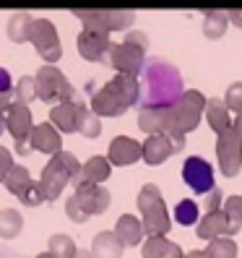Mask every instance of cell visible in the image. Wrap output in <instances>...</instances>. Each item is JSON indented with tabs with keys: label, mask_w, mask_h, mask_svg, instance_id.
Here are the masks:
<instances>
[{
	"label": "cell",
	"mask_w": 242,
	"mask_h": 258,
	"mask_svg": "<svg viewBox=\"0 0 242 258\" xmlns=\"http://www.w3.org/2000/svg\"><path fill=\"white\" fill-rule=\"evenodd\" d=\"M29 42L37 47V52L47 60V66H55L60 57H63V44H60V37H57V29L50 19H34V26H32V37Z\"/></svg>",
	"instance_id": "11"
},
{
	"label": "cell",
	"mask_w": 242,
	"mask_h": 258,
	"mask_svg": "<svg viewBox=\"0 0 242 258\" xmlns=\"http://www.w3.org/2000/svg\"><path fill=\"white\" fill-rule=\"evenodd\" d=\"M143 149V162L156 167V164H164L172 154H177L175 146H172V139L167 133H156V136H148V139L141 144Z\"/></svg>",
	"instance_id": "20"
},
{
	"label": "cell",
	"mask_w": 242,
	"mask_h": 258,
	"mask_svg": "<svg viewBox=\"0 0 242 258\" xmlns=\"http://www.w3.org/2000/svg\"><path fill=\"white\" fill-rule=\"evenodd\" d=\"M34 99H39V89H37V79L34 76H21L19 84L13 86V102L19 104H32Z\"/></svg>",
	"instance_id": "30"
},
{
	"label": "cell",
	"mask_w": 242,
	"mask_h": 258,
	"mask_svg": "<svg viewBox=\"0 0 242 258\" xmlns=\"http://www.w3.org/2000/svg\"><path fill=\"white\" fill-rule=\"evenodd\" d=\"M81 172V162L75 159L70 151H60V154H55L47 164H44L42 170V177L37 180L44 199L47 201H55L60 193H63V188L68 183H73L75 175Z\"/></svg>",
	"instance_id": "4"
},
{
	"label": "cell",
	"mask_w": 242,
	"mask_h": 258,
	"mask_svg": "<svg viewBox=\"0 0 242 258\" xmlns=\"http://www.w3.org/2000/svg\"><path fill=\"white\" fill-rule=\"evenodd\" d=\"M138 128L148 136L170 131V110H138Z\"/></svg>",
	"instance_id": "25"
},
{
	"label": "cell",
	"mask_w": 242,
	"mask_h": 258,
	"mask_svg": "<svg viewBox=\"0 0 242 258\" xmlns=\"http://www.w3.org/2000/svg\"><path fill=\"white\" fill-rule=\"evenodd\" d=\"M185 94L183 73L180 68L162 63V60H148L141 73V110H172L177 99Z\"/></svg>",
	"instance_id": "1"
},
{
	"label": "cell",
	"mask_w": 242,
	"mask_h": 258,
	"mask_svg": "<svg viewBox=\"0 0 242 258\" xmlns=\"http://www.w3.org/2000/svg\"><path fill=\"white\" fill-rule=\"evenodd\" d=\"M11 97H6V94H0V115H6L8 112V107H11Z\"/></svg>",
	"instance_id": "42"
},
{
	"label": "cell",
	"mask_w": 242,
	"mask_h": 258,
	"mask_svg": "<svg viewBox=\"0 0 242 258\" xmlns=\"http://www.w3.org/2000/svg\"><path fill=\"white\" fill-rule=\"evenodd\" d=\"M226 19H229L234 26H239V29H242V11H239V8H234V11H226Z\"/></svg>",
	"instance_id": "41"
},
{
	"label": "cell",
	"mask_w": 242,
	"mask_h": 258,
	"mask_svg": "<svg viewBox=\"0 0 242 258\" xmlns=\"http://www.w3.org/2000/svg\"><path fill=\"white\" fill-rule=\"evenodd\" d=\"M6 131L16 139V144L26 141L34 131V120H32V112H29L26 104H19V102H11V107L6 112Z\"/></svg>",
	"instance_id": "16"
},
{
	"label": "cell",
	"mask_w": 242,
	"mask_h": 258,
	"mask_svg": "<svg viewBox=\"0 0 242 258\" xmlns=\"http://www.w3.org/2000/svg\"><path fill=\"white\" fill-rule=\"evenodd\" d=\"M141 253L143 258H185L183 248L172 242L170 237H146L143 245H141Z\"/></svg>",
	"instance_id": "22"
},
{
	"label": "cell",
	"mask_w": 242,
	"mask_h": 258,
	"mask_svg": "<svg viewBox=\"0 0 242 258\" xmlns=\"http://www.w3.org/2000/svg\"><path fill=\"white\" fill-rule=\"evenodd\" d=\"M6 255H8V253H6V250H0V258H6Z\"/></svg>",
	"instance_id": "48"
},
{
	"label": "cell",
	"mask_w": 242,
	"mask_h": 258,
	"mask_svg": "<svg viewBox=\"0 0 242 258\" xmlns=\"http://www.w3.org/2000/svg\"><path fill=\"white\" fill-rule=\"evenodd\" d=\"M0 94L6 97H13V79L6 68H0Z\"/></svg>",
	"instance_id": "40"
},
{
	"label": "cell",
	"mask_w": 242,
	"mask_h": 258,
	"mask_svg": "<svg viewBox=\"0 0 242 258\" xmlns=\"http://www.w3.org/2000/svg\"><path fill=\"white\" fill-rule=\"evenodd\" d=\"M224 104H226V110L229 112H242V81H234L229 89H226V94H224Z\"/></svg>",
	"instance_id": "36"
},
{
	"label": "cell",
	"mask_w": 242,
	"mask_h": 258,
	"mask_svg": "<svg viewBox=\"0 0 242 258\" xmlns=\"http://www.w3.org/2000/svg\"><path fill=\"white\" fill-rule=\"evenodd\" d=\"M75 258H92V253H86V250H78V253H75Z\"/></svg>",
	"instance_id": "45"
},
{
	"label": "cell",
	"mask_w": 242,
	"mask_h": 258,
	"mask_svg": "<svg viewBox=\"0 0 242 258\" xmlns=\"http://www.w3.org/2000/svg\"><path fill=\"white\" fill-rule=\"evenodd\" d=\"M107 209H110V190L104 185H81L65 201V214L75 224H84L89 217L104 214Z\"/></svg>",
	"instance_id": "6"
},
{
	"label": "cell",
	"mask_w": 242,
	"mask_h": 258,
	"mask_svg": "<svg viewBox=\"0 0 242 258\" xmlns=\"http://www.w3.org/2000/svg\"><path fill=\"white\" fill-rule=\"evenodd\" d=\"M47 253L52 258H75L78 248H75V242L68 235H52L47 242Z\"/></svg>",
	"instance_id": "31"
},
{
	"label": "cell",
	"mask_w": 242,
	"mask_h": 258,
	"mask_svg": "<svg viewBox=\"0 0 242 258\" xmlns=\"http://www.w3.org/2000/svg\"><path fill=\"white\" fill-rule=\"evenodd\" d=\"M34 180H32V175H29V170L24 164H13V170L8 172V177H6V190L11 193V196H16V199H21L24 196V190L32 185Z\"/></svg>",
	"instance_id": "27"
},
{
	"label": "cell",
	"mask_w": 242,
	"mask_h": 258,
	"mask_svg": "<svg viewBox=\"0 0 242 258\" xmlns=\"http://www.w3.org/2000/svg\"><path fill=\"white\" fill-rule=\"evenodd\" d=\"M206 120H208L211 131H214L216 136H221L224 131L234 128V117H232L229 110H226V104L221 99H208V104H206Z\"/></svg>",
	"instance_id": "23"
},
{
	"label": "cell",
	"mask_w": 242,
	"mask_h": 258,
	"mask_svg": "<svg viewBox=\"0 0 242 258\" xmlns=\"http://www.w3.org/2000/svg\"><path fill=\"white\" fill-rule=\"evenodd\" d=\"M34 258H52L50 253H39V255H34Z\"/></svg>",
	"instance_id": "47"
},
{
	"label": "cell",
	"mask_w": 242,
	"mask_h": 258,
	"mask_svg": "<svg viewBox=\"0 0 242 258\" xmlns=\"http://www.w3.org/2000/svg\"><path fill=\"white\" fill-rule=\"evenodd\" d=\"M208 97L201 94L198 89H188V92L177 99V104L170 110V131L167 133H190L201 125V115H206Z\"/></svg>",
	"instance_id": "7"
},
{
	"label": "cell",
	"mask_w": 242,
	"mask_h": 258,
	"mask_svg": "<svg viewBox=\"0 0 242 258\" xmlns=\"http://www.w3.org/2000/svg\"><path fill=\"white\" fill-rule=\"evenodd\" d=\"M6 131V115H0V133Z\"/></svg>",
	"instance_id": "46"
},
{
	"label": "cell",
	"mask_w": 242,
	"mask_h": 258,
	"mask_svg": "<svg viewBox=\"0 0 242 258\" xmlns=\"http://www.w3.org/2000/svg\"><path fill=\"white\" fill-rule=\"evenodd\" d=\"M19 201H21L24 206H42L47 199H44V193H42L39 183H32V185H29V188L24 190V196H21Z\"/></svg>",
	"instance_id": "38"
},
{
	"label": "cell",
	"mask_w": 242,
	"mask_h": 258,
	"mask_svg": "<svg viewBox=\"0 0 242 258\" xmlns=\"http://www.w3.org/2000/svg\"><path fill=\"white\" fill-rule=\"evenodd\" d=\"M107 159L110 164H117V167H128L133 162L143 159V149L135 139H128V136H115L110 141V149H107Z\"/></svg>",
	"instance_id": "17"
},
{
	"label": "cell",
	"mask_w": 242,
	"mask_h": 258,
	"mask_svg": "<svg viewBox=\"0 0 242 258\" xmlns=\"http://www.w3.org/2000/svg\"><path fill=\"white\" fill-rule=\"evenodd\" d=\"M115 235L125 242V245H138V242H143V222L138 217H133V214H123L117 219V227H115Z\"/></svg>",
	"instance_id": "24"
},
{
	"label": "cell",
	"mask_w": 242,
	"mask_h": 258,
	"mask_svg": "<svg viewBox=\"0 0 242 258\" xmlns=\"http://www.w3.org/2000/svg\"><path fill=\"white\" fill-rule=\"evenodd\" d=\"M198 214H201V206H198V201H193V199H183V201H177V206H175V219L183 227L195 224L198 222Z\"/></svg>",
	"instance_id": "32"
},
{
	"label": "cell",
	"mask_w": 242,
	"mask_h": 258,
	"mask_svg": "<svg viewBox=\"0 0 242 258\" xmlns=\"http://www.w3.org/2000/svg\"><path fill=\"white\" fill-rule=\"evenodd\" d=\"M135 204H138V211H141V222H143V230L148 237H167L170 232V211L167 206H164V199L162 193L154 183H146L141 190H138V199H135Z\"/></svg>",
	"instance_id": "5"
},
{
	"label": "cell",
	"mask_w": 242,
	"mask_h": 258,
	"mask_svg": "<svg viewBox=\"0 0 242 258\" xmlns=\"http://www.w3.org/2000/svg\"><path fill=\"white\" fill-rule=\"evenodd\" d=\"M125 250V242L115 235V230H104L97 232L92 240V258H123Z\"/></svg>",
	"instance_id": "21"
},
{
	"label": "cell",
	"mask_w": 242,
	"mask_h": 258,
	"mask_svg": "<svg viewBox=\"0 0 242 258\" xmlns=\"http://www.w3.org/2000/svg\"><path fill=\"white\" fill-rule=\"evenodd\" d=\"M75 19L84 24V29H99V32H120L135 21L133 11H104V8H75Z\"/></svg>",
	"instance_id": "9"
},
{
	"label": "cell",
	"mask_w": 242,
	"mask_h": 258,
	"mask_svg": "<svg viewBox=\"0 0 242 258\" xmlns=\"http://www.w3.org/2000/svg\"><path fill=\"white\" fill-rule=\"evenodd\" d=\"M146 50H148V37L143 32H128L120 44H112L104 66H110L117 73L138 79L146 66Z\"/></svg>",
	"instance_id": "3"
},
{
	"label": "cell",
	"mask_w": 242,
	"mask_h": 258,
	"mask_svg": "<svg viewBox=\"0 0 242 258\" xmlns=\"http://www.w3.org/2000/svg\"><path fill=\"white\" fill-rule=\"evenodd\" d=\"M78 133L84 136V139H99V133H102V120L99 115H94L92 110H84L81 120H78Z\"/></svg>",
	"instance_id": "34"
},
{
	"label": "cell",
	"mask_w": 242,
	"mask_h": 258,
	"mask_svg": "<svg viewBox=\"0 0 242 258\" xmlns=\"http://www.w3.org/2000/svg\"><path fill=\"white\" fill-rule=\"evenodd\" d=\"M75 44H78V55L89 63H107V55L112 50V39L107 32H99V29H81L78 37H75Z\"/></svg>",
	"instance_id": "13"
},
{
	"label": "cell",
	"mask_w": 242,
	"mask_h": 258,
	"mask_svg": "<svg viewBox=\"0 0 242 258\" xmlns=\"http://www.w3.org/2000/svg\"><path fill=\"white\" fill-rule=\"evenodd\" d=\"M234 131H237L239 141H242V112H237V115H234Z\"/></svg>",
	"instance_id": "43"
},
{
	"label": "cell",
	"mask_w": 242,
	"mask_h": 258,
	"mask_svg": "<svg viewBox=\"0 0 242 258\" xmlns=\"http://www.w3.org/2000/svg\"><path fill=\"white\" fill-rule=\"evenodd\" d=\"M221 211L226 214V219L232 222L234 230L239 232L242 230V196H229V199H224Z\"/></svg>",
	"instance_id": "35"
},
{
	"label": "cell",
	"mask_w": 242,
	"mask_h": 258,
	"mask_svg": "<svg viewBox=\"0 0 242 258\" xmlns=\"http://www.w3.org/2000/svg\"><path fill=\"white\" fill-rule=\"evenodd\" d=\"M216 159L224 177H234L242 167V141L234 128L224 131L216 139Z\"/></svg>",
	"instance_id": "12"
},
{
	"label": "cell",
	"mask_w": 242,
	"mask_h": 258,
	"mask_svg": "<svg viewBox=\"0 0 242 258\" xmlns=\"http://www.w3.org/2000/svg\"><path fill=\"white\" fill-rule=\"evenodd\" d=\"M84 110H86V104H81L78 99L55 104V107L50 110V123L60 133H78V120H81Z\"/></svg>",
	"instance_id": "15"
},
{
	"label": "cell",
	"mask_w": 242,
	"mask_h": 258,
	"mask_svg": "<svg viewBox=\"0 0 242 258\" xmlns=\"http://www.w3.org/2000/svg\"><path fill=\"white\" fill-rule=\"evenodd\" d=\"M208 258H237V242L232 237H216L206 248Z\"/></svg>",
	"instance_id": "33"
},
{
	"label": "cell",
	"mask_w": 242,
	"mask_h": 258,
	"mask_svg": "<svg viewBox=\"0 0 242 258\" xmlns=\"http://www.w3.org/2000/svg\"><path fill=\"white\" fill-rule=\"evenodd\" d=\"M221 188L216 185L214 190H208L206 196H201V206H203V211L206 214H214V211H221Z\"/></svg>",
	"instance_id": "37"
},
{
	"label": "cell",
	"mask_w": 242,
	"mask_h": 258,
	"mask_svg": "<svg viewBox=\"0 0 242 258\" xmlns=\"http://www.w3.org/2000/svg\"><path fill=\"white\" fill-rule=\"evenodd\" d=\"M195 235H198L201 240H206V242H211L216 237H232V235H237V230L232 227V222L226 219L224 211H214V214H203Z\"/></svg>",
	"instance_id": "19"
},
{
	"label": "cell",
	"mask_w": 242,
	"mask_h": 258,
	"mask_svg": "<svg viewBox=\"0 0 242 258\" xmlns=\"http://www.w3.org/2000/svg\"><path fill=\"white\" fill-rule=\"evenodd\" d=\"M183 180L195 190L206 196L208 190L216 188V180H214V167H211L203 157H188L183 164Z\"/></svg>",
	"instance_id": "14"
},
{
	"label": "cell",
	"mask_w": 242,
	"mask_h": 258,
	"mask_svg": "<svg viewBox=\"0 0 242 258\" xmlns=\"http://www.w3.org/2000/svg\"><path fill=\"white\" fill-rule=\"evenodd\" d=\"M24 230V217L16 209H0V237L13 240Z\"/></svg>",
	"instance_id": "28"
},
{
	"label": "cell",
	"mask_w": 242,
	"mask_h": 258,
	"mask_svg": "<svg viewBox=\"0 0 242 258\" xmlns=\"http://www.w3.org/2000/svg\"><path fill=\"white\" fill-rule=\"evenodd\" d=\"M32 26H34L32 13H26V11L13 13V16L8 19V37H11V42H16V44L29 42V37H32Z\"/></svg>",
	"instance_id": "26"
},
{
	"label": "cell",
	"mask_w": 242,
	"mask_h": 258,
	"mask_svg": "<svg viewBox=\"0 0 242 258\" xmlns=\"http://www.w3.org/2000/svg\"><path fill=\"white\" fill-rule=\"evenodd\" d=\"M226 24H229L226 11H206V16H203V34L208 39H221L224 32H226Z\"/></svg>",
	"instance_id": "29"
},
{
	"label": "cell",
	"mask_w": 242,
	"mask_h": 258,
	"mask_svg": "<svg viewBox=\"0 0 242 258\" xmlns=\"http://www.w3.org/2000/svg\"><path fill=\"white\" fill-rule=\"evenodd\" d=\"M112 172V164L107 157H89L84 164H81V172L75 175L73 180V188H81V185H102L104 180L110 177Z\"/></svg>",
	"instance_id": "18"
},
{
	"label": "cell",
	"mask_w": 242,
	"mask_h": 258,
	"mask_svg": "<svg viewBox=\"0 0 242 258\" xmlns=\"http://www.w3.org/2000/svg\"><path fill=\"white\" fill-rule=\"evenodd\" d=\"M13 170V157L6 146H0V183H6L8 172Z\"/></svg>",
	"instance_id": "39"
},
{
	"label": "cell",
	"mask_w": 242,
	"mask_h": 258,
	"mask_svg": "<svg viewBox=\"0 0 242 258\" xmlns=\"http://www.w3.org/2000/svg\"><path fill=\"white\" fill-rule=\"evenodd\" d=\"M37 89H39V99L47 104H63V102H73L75 89L70 86V81L65 79V73L57 66H42L37 71Z\"/></svg>",
	"instance_id": "8"
},
{
	"label": "cell",
	"mask_w": 242,
	"mask_h": 258,
	"mask_svg": "<svg viewBox=\"0 0 242 258\" xmlns=\"http://www.w3.org/2000/svg\"><path fill=\"white\" fill-rule=\"evenodd\" d=\"M32 151H39V154H47V157L60 154V151H63V133H60L50 120L47 123L34 125L32 136H29L26 141L16 144V154L19 157H26V154H32Z\"/></svg>",
	"instance_id": "10"
},
{
	"label": "cell",
	"mask_w": 242,
	"mask_h": 258,
	"mask_svg": "<svg viewBox=\"0 0 242 258\" xmlns=\"http://www.w3.org/2000/svg\"><path fill=\"white\" fill-rule=\"evenodd\" d=\"M185 258H208V253L206 250H190Z\"/></svg>",
	"instance_id": "44"
},
{
	"label": "cell",
	"mask_w": 242,
	"mask_h": 258,
	"mask_svg": "<svg viewBox=\"0 0 242 258\" xmlns=\"http://www.w3.org/2000/svg\"><path fill=\"white\" fill-rule=\"evenodd\" d=\"M138 99H141L138 79L117 73V76H112V81H107L102 89H97L92 94V112L99 117H120L130 107H135Z\"/></svg>",
	"instance_id": "2"
}]
</instances>
